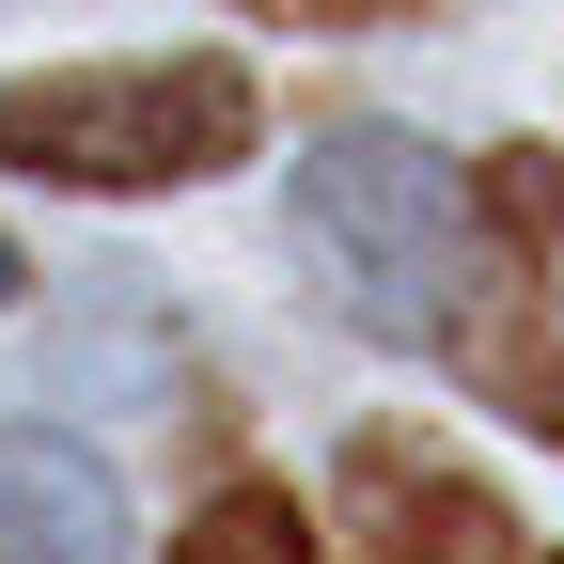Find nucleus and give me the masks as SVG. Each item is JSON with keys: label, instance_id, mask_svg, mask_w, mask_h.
Segmentation results:
<instances>
[{"label": "nucleus", "instance_id": "3", "mask_svg": "<svg viewBox=\"0 0 564 564\" xmlns=\"http://www.w3.org/2000/svg\"><path fill=\"white\" fill-rule=\"evenodd\" d=\"M470 251H455V314H440V361L533 423V440H564V158L549 141H502V158H470Z\"/></svg>", "mask_w": 564, "mask_h": 564}, {"label": "nucleus", "instance_id": "1", "mask_svg": "<svg viewBox=\"0 0 564 564\" xmlns=\"http://www.w3.org/2000/svg\"><path fill=\"white\" fill-rule=\"evenodd\" d=\"M251 63L236 47H173V63H47L0 79V173L32 188H204L251 158Z\"/></svg>", "mask_w": 564, "mask_h": 564}, {"label": "nucleus", "instance_id": "4", "mask_svg": "<svg viewBox=\"0 0 564 564\" xmlns=\"http://www.w3.org/2000/svg\"><path fill=\"white\" fill-rule=\"evenodd\" d=\"M329 564H564L502 486H486L455 440H423V423H361L329 470Z\"/></svg>", "mask_w": 564, "mask_h": 564}, {"label": "nucleus", "instance_id": "5", "mask_svg": "<svg viewBox=\"0 0 564 564\" xmlns=\"http://www.w3.org/2000/svg\"><path fill=\"white\" fill-rule=\"evenodd\" d=\"M0 564H126V486L95 440L0 423Z\"/></svg>", "mask_w": 564, "mask_h": 564}, {"label": "nucleus", "instance_id": "6", "mask_svg": "<svg viewBox=\"0 0 564 564\" xmlns=\"http://www.w3.org/2000/svg\"><path fill=\"white\" fill-rule=\"evenodd\" d=\"M173 564H314V518L282 502V486H220V502L173 533Z\"/></svg>", "mask_w": 564, "mask_h": 564}, {"label": "nucleus", "instance_id": "7", "mask_svg": "<svg viewBox=\"0 0 564 564\" xmlns=\"http://www.w3.org/2000/svg\"><path fill=\"white\" fill-rule=\"evenodd\" d=\"M267 32H392V17H440V0H236Z\"/></svg>", "mask_w": 564, "mask_h": 564}, {"label": "nucleus", "instance_id": "2", "mask_svg": "<svg viewBox=\"0 0 564 564\" xmlns=\"http://www.w3.org/2000/svg\"><path fill=\"white\" fill-rule=\"evenodd\" d=\"M282 220H299V251L329 267V299L345 329H377V345H440L455 314V251H470V188L440 141H408L377 110H345L299 141V188H282Z\"/></svg>", "mask_w": 564, "mask_h": 564}]
</instances>
